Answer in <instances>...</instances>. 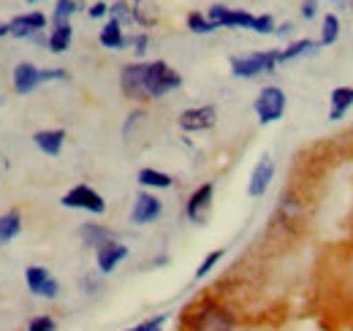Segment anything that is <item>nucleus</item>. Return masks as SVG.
Listing matches in <instances>:
<instances>
[{
    "mask_svg": "<svg viewBox=\"0 0 353 331\" xmlns=\"http://www.w3.org/2000/svg\"><path fill=\"white\" fill-rule=\"evenodd\" d=\"M28 331H57V321L52 315H36L28 321Z\"/></svg>",
    "mask_w": 353,
    "mask_h": 331,
    "instance_id": "obj_31",
    "label": "nucleus"
},
{
    "mask_svg": "<svg viewBox=\"0 0 353 331\" xmlns=\"http://www.w3.org/2000/svg\"><path fill=\"white\" fill-rule=\"evenodd\" d=\"M315 14H318V0H302V17L312 19Z\"/></svg>",
    "mask_w": 353,
    "mask_h": 331,
    "instance_id": "obj_35",
    "label": "nucleus"
},
{
    "mask_svg": "<svg viewBox=\"0 0 353 331\" xmlns=\"http://www.w3.org/2000/svg\"><path fill=\"white\" fill-rule=\"evenodd\" d=\"M131 43H133V49H136V54L141 57V54L147 52V46H150V36H147V33H139V36L131 39Z\"/></svg>",
    "mask_w": 353,
    "mask_h": 331,
    "instance_id": "obj_34",
    "label": "nucleus"
},
{
    "mask_svg": "<svg viewBox=\"0 0 353 331\" xmlns=\"http://www.w3.org/2000/svg\"><path fill=\"white\" fill-rule=\"evenodd\" d=\"M223 255H225V250H223V248L207 252V255H204V261L199 263V269H196V274H193V277H196V280H204V277H207V274H210V272H212V269L221 263Z\"/></svg>",
    "mask_w": 353,
    "mask_h": 331,
    "instance_id": "obj_27",
    "label": "nucleus"
},
{
    "mask_svg": "<svg viewBox=\"0 0 353 331\" xmlns=\"http://www.w3.org/2000/svg\"><path fill=\"white\" fill-rule=\"evenodd\" d=\"M207 19L215 25V30L218 28H242V30H256V14H250V11H242V8H228V6H221V3H215V6H210L207 8Z\"/></svg>",
    "mask_w": 353,
    "mask_h": 331,
    "instance_id": "obj_5",
    "label": "nucleus"
},
{
    "mask_svg": "<svg viewBox=\"0 0 353 331\" xmlns=\"http://www.w3.org/2000/svg\"><path fill=\"white\" fill-rule=\"evenodd\" d=\"M182 87V74L172 68L166 60H152L147 63L144 71V98H163Z\"/></svg>",
    "mask_w": 353,
    "mask_h": 331,
    "instance_id": "obj_3",
    "label": "nucleus"
},
{
    "mask_svg": "<svg viewBox=\"0 0 353 331\" xmlns=\"http://www.w3.org/2000/svg\"><path fill=\"white\" fill-rule=\"evenodd\" d=\"M11 79H14V90L19 95H30L41 84V68L33 66V63H19L11 74Z\"/></svg>",
    "mask_w": 353,
    "mask_h": 331,
    "instance_id": "obj_15",
    "label": "nucleus"
},
{
    "mask_svg": "<svg viewBox=\"0 0 353 331\" xmlns=\"http://www.w3.org/2000/svg\"><path fill=\"white\" fill-rule=\"evenodd\" d=\"M98 41H101V46H106V49H123V46L131 43V39L123 33V25H120V22L109 19V22L103 25V30L98 33Z\"/></svg>",
    "mask_w": 353,
    "mask_h": 331,
    "instance_id": "obj_18",
    "label": "nucleus"
},
{
    "mask_svg": "<svg viewBox=\"0 0 353 331\" xmlns=\"http://www.w3.org/2000/svg\"><path fill=\"white\" fill-rule=\"evenodd\" d=\"M79 3L77 0H57L54 11H52V25H68V19L77 14Z\"/></svg>",
    "mask_w": 353,
    "mask_h": 331,
    "instance_id": "obj_26",
    "label": "nucleus"
},
{
    "mask_svg": "<svg viewBox=\"0 0 353 331\" xmlns=\"http://www.w3.org/2000/svg\"><path fill=\"white\" fill-rule=\"evenodd\" d=\"M133 22L141 25V28L158 25V6H152V3H147V0L136 3V6H133Z\"/></svg>",
    "mask_w": 353,
    "mask_h": 331,
    "instance_id": "obj_24",
    "label": "nucleus"
},
{
    "mask_svg": "<svg viewBox=\"0 0 353 331\" xmlns=\"http://www.w3.org/2000/svg\"><path fill=\"white\" fill-rule=\"evenodd\" d=\"M44 28H46L44 14L41 11H28V14H17L8 22V36H14V39H33Z\"/></svg>",
    "mask_w": 353,
    "mask_h": 331,
    "instance_id": "obj_12",
    "label": "nucleus"
},
{
    "mask_svg": "<svg viewBox=\"0 0 353 331\" xmlns=\"http://www.w3.org/2000/svg\"><path fill=\"white\" fill-rule=\"evenodd\" d=\"M166 321H169V315L163 312V315L147 318V321H141V323H136V326H131V329H125V331H163V326H166Z\"/></svg>",
    "mask_w": 353,
    "mask_h": 331,
    "instance_id": "obj_30",
    "label": "nucleus"
},
{
    "mask_svg": "<svg viewBox=\"0 0 353 331\" xmlns=\"http://www.w3.org/2000/svg\"><path fill=\"white\" fill-rule=\"evenodd\" d=\"M19 231H22V214H19V209L3 212L0 214V245L14 242L19 237Z\"/></svg>",
    "mask_w": 353,
    "mask_h": 331,
    "instance_id": "obj_19",
    "label": "nucleus"
},
{
    "mask_svg": "<svg viewBox=\"0 0 353 331\" xmlns=\"http://www.w3.org/2000/svg\"><path fill=\"white\" fill-rule=\"evenodd\" d=\"M188 331H234V315L218 301H201L188 312Z\"/></svg>",
    "mask_w": 353,
    "mask_h": 331,
    "instance_id": "obj_2",
    "label": "nucleus"
},
{
    "mask_svg": "<svg viewBox=\"0 0 353 331\" xmlns=\"http://www.w3.org/2000/svg\"><path fill=\"white\" fill-rule=\"evenodd\" d=\"M161 212H163L161 199L144 190V193H139V196H136V201H133L131 223L133 225H150V223H155V220L161 217Z\"/></svg>",
    "mask_w": 353,
    "mask_h": 331,
    "instance_id": "obj_11",
    "label": "nucleus"
},
{
    "mask_svg": "<svg viewBox=\"0 0 353 331\" xmlns=\"http://www.w3.org/2000/svg\"><path fill=\"white\" fill-rule=\"evenodd\" d=\"M136 179H139L141 188H158V190H166V188L174 185V177L166 174V171H158V168H141Z\"/></svg>",
    "mask_w": 353,
    "mask_h": 331,
    "instance_id": "obj_21",
    "label": "nucleus"
},
{
    "mask_svg": "<svg viewBox=\"0 0 353 331\" xmlns=\"http://www.w3.org/2000/svg\"><path fill=\"white\" fill-rule=\"evenodd\" d=\"M272 179H274V161H272V155H261V158L256 161V166H253V171H250L248 196H250V199H261L266 190H269Z\"/></svg>",
    "mask_w": 353,
    "mask_h": 331,
    "instance_id": "obj_10",
    "label": "nucleus"
},
{
    "mask_svg": "<svg viewBox=\"0 0 353 331\" xmlns=\"http://www.w3.org/2000/svg\"><path fill=\"white\" fill-rule=\"evenodd\" d=\"M60 204L68 209H82V212H90V214H103V212H106L103 196H101L95 188H90V185H74V188L63 196Z\"/></svg>",
    "mask_w": 353,
    "mask_h": 331,
    "instance_id": "obj_6",
    "label": "nucleus"
},
{
    "mask_svg": "<svg viewBox=\"0 0 353 331\" xmlns=\"http://www.w3.org/2000/svg\"><path fill=\"white\" fill-rule=\"evenodd\" d=\"M340 39V19L337 14H326L323 22H321V39H318V46H332Z\"/></svg>",
    "mask_w": 353,
    "mask_h": 331,
    "instance_id": "obj_23",
    "label": "nucleus"
},
{
    "mask_svg": "<svg viewBox=\"0 0 353 331\" xmlns=\"http://www.w3.org/2000/svg\"><path fill=\"white\" fill-rule=\"evenodd\" d=\"M79 237H82L85 248H92V250H98L101 245H106V242H112V239H114V234H112L109 228L95 225V223H85V225H82V231H79Z\"/></svg>",
    "mask_w": 353,
    "mask_h": 331,
    "instance_id": "obj_20",
    "label": "nucleus"
},
{
    "mask_svg": "<svg viewBox=\"0 0 353 331\" xmlns=\"http://www.w3.org/2000/svg\"><path fill=\"white\" fill-rule=\"evenodd\" d=\"M28 3H39V0H28Z\"/></svg>",
    "mask_w": 353,
    "mask_h": 331,
    "instance_id": "obj_38",
    "label": "nucleus"
},
{
    "mask_svg": "<svg viewBox=\"0 0 353 331\" xmlns=\"http://www.w3.org/2000/svg\"><path fill=\"white\" fill-rule=\"evenodd\" d=\"M74 41V28H71V22L68 25H54L52 28V33H49V39H46V46H49V52H54V54H60V52H65L68 46Z\"/></svg>",
    "mask_w": 353,
    "mask_h": 331,
    "instance_id": "obj_22",
    "label": "nucleus"
},
{
    "mask_svg": "<svg viewBox=\"0 0 353 331\" xmlns=\"http://www.w3.org/2000/svg\"><path fill=\"white\" fill-rule=\"evenodd\" d=\"M285 106H288L285 92H283V87H277V84H269V87H264V90L259 92L256 103H253L256 117H259V123H261V125H272V123H277V120H283Z\"/></svg>",
    "mask_w": 353,
    "mask_h": 331,
    "instance_id": "obj_4",
    "label": "nucleus"
},
{
    "mask_svg": "<svg viewBox=\"0 0 353 331\" xmlns=\"http://www.w3.org/2000/svg\"><path fill=\"white\" fill-rule=\"evenodd\" d=\"M334 3H337V6H340V3H343V6H345V3H351V0H334Z\"/></svg>",
    "mask_w": 353,
    "mask_h": 331,
    "instance_id": "obj_37",
    "label": "nucleus"
},
{
    "mask_svg": "<svg viewBox=\"0 0 353 331\" xmlns=\"http://www.w3.org/2000/svg\"><path fill=\"white\" fill-rule=\"evenodd\" d=\"M125 258H128V248L123 242H117V239H112V242H106V245H101V248L95 250V263H98L101 274L114 272Z\"/></svg>",
    "mask_w": 353,
    "mask_h": 331,
    "instance_id": "obj_14",
    "label": "nucleus"
},
{
    "mask_svg": "<svg viewBox=\"0 0 353 331\" xmlns=\"http://www.w3.org/2000/svg\"><path fill=\"white\" fill-rule=\"evenodd\" d=\"M351 3H353V0H351Z\"/></svg>",
    "mask_w": 353,
    "mask_h": 331,
    "instance_id": "obj_40",
    "label": "nucleus"
},
{
    "mask_svg": "<svg viewBox=\"0 0 353 331\" xmlns=\"http://www.w3.org/2000/svg\"><path fill=\"white\" fill-rule=\"evenodd\" d=\"M33 144L49 155V158H57L63 152V144H65V130L63 128H46V130H39L33 133Z\"/></svg>",
    "mask_w": 353,
    "mask_h": 331,
    "instance_id": "obj_16",
    "label": "nucleus"
},
{
    "mask_svg": "<svg viewBox=\"0 0 353 331\" xmlns=\"http://www.w3.org/2000/svg\"><path fill=\"white\" fill-rule=\"evenodd\" d=\"M8 36V22H0V39Z\"/></svg>",
    "mask_w": 353,
    "mask_h": 331,
    "instance_id": "obj_36",
    "label": "nucleus"
},
{
    "mask_svg": "<svg viewBox=\"0 0 353 331\" xmlns=\"http://www.w3.org/2000/svg\"><path fill=\"white\" fill-rule=\"evenodd\" d=\"M144 71H147V63H128L120 74V90L125 98L139 101L144 98Z\"/></svg>",
    "mask_w": 353,
    "mask_h": 331,
    "instance_id": "obj_13",
    "label": "nucleus"
},
{
    "mask_svg": "<svg viewBox=\"0 0 353 331\" xmlns=\"http://www.w3.org/2000/svg\"><path fill=\"white\" fill-rule=\"evenodd\" d=\"M353 106V87H334L329 95V120H343Z\"/></svg>",
    "mask_w": 353,
    "mask_h": 331,
    "instance_id": "obj_17",
    "label": "nucleus"
},
{
    "mask_svg": "<svg viewBox=\"0 0 353 331\" xmlns=\"http://www.w3.org/2000/svg\"><path fill=\"white\" fill-rule=\"evenodd\" d=\"M109 19L120 22V25L133 22V8L128 6V0H117V3H112V6H109Z\"/></svg>",
    "mask_w": 353,
    "mask_h": 331,
    "instance_id": "obj_29",
    "label": "nucleus"
},
{
    "mask_svg": "<svg viewBox=\"0 0 353 331\" xmlns=\"http://www.w3.org/2000/svg\"><path fill=\"white\" fill-rule=\"evenodd\" d=\"M215 123H218V109H215V106H193V109H185V112L179 114V128H182L185 133L210 130Z\"/></svg>",
    "mask_w": 353,
    "mask_h": 331,
    "instance_id": "obj_9",
    "label": "nucleus"
},
{
    "mask_svg": "<svg viewBox=\"0 0 353 331\" xmlns=\"http://www.w3.org/2000/svg\"><path fill=\"white\" fill-rule=\"evenodd\" d=\"M133 3H141V0H133Z\"/></svg>",
    "mask_w": 353,
    "mask_h": 331,
    "instance_id": "obj_39",
    "label": "nucleus"
},
{
    "mask_svg": "<svg viewBox=\"0 0 353 331\" xmlns=\"http://www.w3.org/2000/svg\"><path fill=\"white\" fill-rule=\"evenodd\" d=\"M212 199H215V185L212 182H204L201 188H196L185 204V214L190 223L196 225H204L207 217H210V209H212Z\"/></svg>",
    "mask_w": 353,
    "mask_h": 331,
    "instance_id": "obj_7",
    "label": "nucleus"
},
{
    "mask_svg": "<svg viewBox=\"0 0 353 331\" xmlns=\"http://www.w3.org/2000/svg\"><path fill=\"white\" fill-rule=\"evenodd\" d=\"M188 30L204 36V33H212L215 25L207 19V14H201V11H190V14H188Z\"/></svg>",
    "mask_w": 353,
    "mask_h": 331,
    "instance_id": "obj_28",
    "label": "nucleus"
},
{
    "mask_svg": "<svg viewBox=\"0 0 353 331\" xmlns=\"http://www.w3.org/2000/svg\"><path fill=\"white\" fill-rule=\"evenodd\" d=\"M60 79H68V71L65 68H41V84L60 82Z\"/></svg>",
    "mask_w": 353,
    "mask_h": 331,
    "instance_id": "obj_32",
    "label": "nucleus"
},
{
    "mask_svg": "<svg viewBox=\"0 0 353 331\" xmlns=\"http://www.w3.org/2000/svg\"><path fill=\"white\" fill-rule=\"evenodd\" d=\"M315 46H318V41H310V39H299V41L288 43L285 49H280V63H288V60H296L302 54H310Z\"/></svg>",
    "mask_w": 353,
    "mask_h": 331,
    "instance_id": "obj_25",
    "label": "nucleus"
},
{
    "mask_svg": "<svg viewBox=\"0 0 353 331\" xmlns=\"http://www.w3.org/2000/svg\"><path fill=\"white\" fill-rule=\"evenodd\" d=\"M25 283H28V290L39 299H57V293H60V283L44 266H28L25 269Z\"/></svg>",
    "mask_w": 353,
    "mask_h": 331,
    "instance_id": "obj_8",
    "label": "nucleus"
},
{
    "mask_svg": "<svg viewBox=\"0 0 353 331\" xmlns=\"http://www.w3.org/2000/svg\"><path fill=\"white\" fill-rule=\"evenodd\" d=\"M90 19H103L106 14H109V3H103V0H98V3H92L88 8Z\"/></svg>",
    "mask_w": 353,
    "mask_h": 331,
    "instance_id": "obj_33",
    "label": "nucleus"
},
{
    "mask_svg": "<svg viewBox=\"0 0 353 331\" xmlns=\"http://www.w3.org/2000/svg\"><path fill=\"white\" fill-rule=\"evenodd\" d=\"M280 66V49H261V52H248L239 57H231V77L236 79H256L272 74Z\"/></svg>",
    "mask_w": 353,
    "mask_h": 331,
    "instance_id": "obj_1",
    "label": "nucleus"
}]
</instances>
